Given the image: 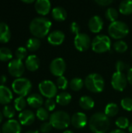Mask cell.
I'll return each mask as SVG.
<instances>
[{"label": "cell", "instance_id": "1", "mask_svg": "<svg viewBox=\"0 0 132 133\" xmlns=\"http://www.w3.org/2000/svg\"><path fill=\"white\" fill-rule=\"evenodd\" d=\"M51 27V22L45 17H36L33 19L29 26L31 34L39 39L48 35Z\"/></svg>", "mask_w": 132, "mask_h": 133}, {"label": "cell", "instance_id": "2", "mask_svg": "<svg viewBox=\"0 0 132 133\" xmlns=\"http://www.w3.org/2000/svg\"><path fill=\"white\" fill-rule=\"evenodd\" d=\"M110 125L109 118L103 112L94 113L89 120V127L93 133H106Z\"/></svg>", "mask_w": 132, "mask_h": 133}, {"label": "cell", "instance_id": "3", "mask_svg": "<svg viewBox=\"0 0 132 133\" xmlns=\"http://www.w3.org/2000/svg\"><path fill=\"white\" fill-rule=\"evenodd\" d=\"M85 87L86 89L94 94L101 93L105 87V82L103 77L99 73H90L84 80Z\"/></svg>", "mask_w": 132, "mask_h": 133}, {"label": "cell", "instance_id": "4", "mask_svg": "<svg viewBox=\"0 0 132 133\" xmlns=\"http://www.w3.org/2000/svg\"><path fill=\"white\" fill-rule=\"evenodd\" d=\"M49 122L53 128L62 130L67 129L71 124V117L64 111H56L50 115Z\"/></svg>", "mask_w": 132, "mask_h": 133}, {"label": "cell", "instance_id": "5", "mask_svg": "<svg viewBox=\"0 0 132 133\" xmlns=\"http://www.w3.org/2000/svg\"><path fill=\"white\" fill-rule=\"evenodd\" d=\"M108 33L112 38L119 41L128 34L129 27L126 23L121 20H117L110 23L108 26Z\"/></svg>", "mask_w": 132, "mask_h": 133}, {"label": "cell", "instance_id": "6", "mask_svg": "<svg viewBox=\"0 0 132 133\" xmlns=\"http://www.w3.org/2000/svg\"><path fill=\"white\" fill-rule=\"evenodd\" d=\"M12 89L15 94L19 95V97L27 96L32 89V83L30 79L20 77L16 79L12 83Z\"/></svg>", "mask_w": 132, "mask_h": 133}, {"label": "cell", "instance_id": "7", "mask_svg": "<svg viewBox=\"0 0 132 133\" xmlns=\"http://www.w3.org/2000/svg\"><path fill=\"white\" fill-rule=\"evenodd\" d=\"M111 47L110 38L105 34H99L92 41L91 48L96 53H104L108 51Z\"/></svg>", "mask_w": 132, "mask_h": 133}, {"label": "cell", "instance_id": "8", "mask_svg": "<svg viewBox=\"0 0 132 133\" xmlns=\"http://www.w3.org/2000/svg\"><path fill=\"white\" fill-rule=\"evenodd\" d=\"M38 89L41 95L47 97V99H53L57 96V85L51 80L46 79L41 81L38 85Z\"/></svg>", "mask_w": 132, "mask_h": 133}, {"label": "cell", "instance_id": "9", "mask_svg": "<svg viewBox=\"0 0 132 133\" xmlns=\"http://www.w3.org/2000/svg\"><path fill=\"white\" fill-rule=\"evenodd\" d=\"M92 44L89 36L86 33H80L74 38V45L79 51H87Z\"/></svg>", "mask_w": 132, "mask_h": 133}, {"label": "cell", "instance_id": "10", "mask_svg": "<svg viewBox=\"0 0 132 133\" xmlns=\"http://www.w3.org/2000/svg\"><path fill=\"white\" fill-rule=\"evenodd\" d=\"M128 79L127 76L124 74V72H115L111 79V85L113 88L117 91H124L127 87L128 84Z\"/></svg>", "mask_w": 132, "mask_h": 133}, {"label": "cell", "instance_id": "11", "mask_svg": "<svg viewBox=\"0 0 132 133\" xmlns=\"http://www.w3.org/2000/svg\"><path fill=\"white\" fill-rule=\"evenodd\" d=\"M66 70V63L62 58H55L50 64L51 73L57 77L62 76Z\"/></svg>", "mask_w": 132, "mask_h": 133}, {"label": "cell", "instance_id": "12", "mask_svg": "<svg viewBox=\"0 0 132 133\" xmlns=\"http://www.w3.org/2000/svg\"><path fill=\"white\" fill-rule=\"evenodd\" d=\"M8 71L10 75L17 78H20L24 73L25 66L22 61L19 59H12L8 64Z\"/></svg>", "mask_w": 132, "mask_h": 133}, {"label": "cell", "instance_id": "13", "mask_svg": "<svg viewBox=\"0 0 132 133\" xmlns=\"http://www.w3.org/2000/svg\"><path fill=\"white\" fill-rule=\"evenodd\" d=\"M87 116L85 113L76 112L71 118V124L75 129H83L87 125Z\"/></svg>", "mask_w": 132, "mask_h": 133}, {"label": "cell", "instance_id": "14", "mask_svg": "<svg viewBox=\"0 0 132 133\" xmlns=\"http://www.w3.org/2000/svg\"><path fill=\"white\" fill-rule=\"evenodd\" d=\"M21 130V124L15 119L6 121L2 127V133H20Z\"/></svg>", "mask_w": 132, "mask_h": 133}, {"label": "cell", "instance_id": "15", "mask_svg": "<svg viewBox=\"0 0 132 133\" xmlns=\"http://www.w3.org/2000/svg\"><path fill=\"white\" fill-rule=\"evenodd\" d=\"M88 26L92 33H100L103 27V20L100 16L95 15L89 19L88 22Z\"/></svg>", "mask_w": 132, "mask_h": 133}, {"label": "cell", "instance_id": "16", "mask_svg": "<svg viewBox=\"0 0 132 133\" xmlns=\"http://www.w3.org/2000/svg\"><path fill=\"white\" fill-rule=\"evenodd\" d=\"M65 38V34L59 30H54L47 35V41L50 44L54 46L61 45Z\"/></svg>", "mask_w": 132, "mask_h": 133}, {"label": "cell", "instance_id": "17", "mask_svg": "<svg viewBox=\"0 0 132 133\" xmlns=\"http://www.w3.org/2000/svg\"><path fill=\"white\" fill-rule=\"evenodd\" d=\"M35 114L30 111V110H24L21 111L18 116L19 118V122L21 124V125L28 126L32 125L35 121Z\"/></svg>", "mask_w": 132, "mask_h": 133}, {"label": "cell", "instance_id": "18", "mask_svg": "<svg viewBox=\"0 0 132 133\" xmlns=\"http://www.w3.org/2000/svg\"><path fill=\"white\" fill-rule=\"evenodd\" d=\"M34 8L38 14L46 16L51 11V3L49 0H37L34 4Z\"/></svg>", "mask_w": 132, "mask_h": 133}, {"label": "cell", "instance_id": "19", "mask_svg": "<svg viewBox=\"0 0 132 133\" xmlns=\"http://www.w3.org/2000/svg\"><path fill=\"white\" fill-rule=\"evenodd\" d=\"M13 96L11 90L4 85H0V104L8 105L12 100Z\"/></svg>", "mask_w": 132, "mask_h": 133}, {"label": "cell", "instance_id": "20", "mask_svg": "<svg viewBox=\"0 0 132 133\" xmlns=\"http://www.w3.org/2000/svg\"><path fill=\"white\" fill-rule=\"evenodd\" d=\"M26 68L30 72L37 71L40 67V59L35 55H30L26 57L25 62Z\"/></svg>", "mask_w": 132, "mask_h": 133}, {"label": "cell", "instance_id": "21", "mask_svg": "<svg viewBox=\"0 0 132 133\" xmlns=\"http://www.w3.org/2000/svg\"><path fill=\"white\" fill-rule=\"evenodd\" d=\"M26 101H27V104L37 109L41 108L42 104H44L43 97L39 94H31L30 95L28 96Z\"/></svg>", "mask_w": 132, "mask_h": 133}, {"label": "cell", "instance_id": "22", "mask_svg": "<svg viewBox=\"0 0 132 133\" xmlns=\"http://www.w3.org/2000/svg\"><path fill=\"white\" fill-rule=\"evenodd\" d=\"M51 16L54 20L61 22L66 19L68 13L63 7L56 6L51 10Z\"/></svg>", "mask_w": 132, "mask_h": 133}, {"label": "cell", "instance_id": "23", "mask_svg": "<svg viewBox=\"0 0 132 133\" xmlns=\"http://www.w3.org/2000/svg\"><path fill=\"white\" fill-rule=\"evenodd\" d=\"M11 38V32L5 23H0V43H7Z\"/></svg>", "mask_w": 132, "mask_h": 133}, {"label": "cell", "instance_id": "24", "mask_svg": "<svg viewBox=\"0 0 132 133\" xmlns=\"http://www.w3.org/2000/svg\"><path fill=\"white\" fill-rule=\"evenodd\" d=\"M79 104L83 110L89 111L94 108L95 102L90 96H82L79 98Z\"/></svg>", "mask_w": 132, "mask_h": 133}, {"label": "cell", "instance_id": "25", "mask_svg": "<svg viewBox=\"0 0 132 133\" xmlns=\"http://www.w3.org/2000/svg\"><path fill=\"white\" fill-rule=\"evenodd\" d=\"M72 95L68 92H61L56 96V103L61 106H66L70 104Z\"/></svg>", "mask_w": 132, "mask_h": 133}, {"label": "cell", "instance_id": "26", "mask_svg": "<svg viewBox=\"0 0 132 133\" xmlns=\"http://www.w3.org/2000/svg\"><path fill=\"white\" fill-rule=\"evenodd\" d=\"M119 12L123 15H131L132 13V0H124L121 2Z\"/></svg>", "mask_w": 132, "mask_h": 133}, {"label": "cell", "instance_id": "27", "mask_svg": "<svg viewBox=\"0 0 132 133\" xmlns=\"http://www.w3.org/2000/svg\"><path fill=\"white\" fill-rule=\"evenodd\" d=\"M118 112H119V107L115 103L107 104L104 110V114L108 118H112V117L116 116Z\"/></svg>", "mask_w": 132, "mask_h": 133}, {"label": "cell", "instance_id": "28", "mask_svg": "<svg viewBox=\"0 0 132 133\" xmlns=\"http://www.w3.org/2000/svg\"><path fill=\"white\" fill-rule=\"evenodd\" d=\"M26 49L30 51H36L40 47V41L37 37H31L27 40L26 43Z\"/></svg>", "mask_w": 132, "mask_h": 133}, {"label": "cell", "instance_id": "29", "mask_svg": "<svg viewBox=\"0 0 132 133\" xmlns=\"http://www.w3.org/2000/svg\"><path fill=\"white\" fill-rule=\"evenodd\" d=\"M84 85H85L84 81L81 78H79V77H75L72 79L69 83V87L73 91L81 90Z\"/></svg>", "mask_w": 132, "mask_h": 133}, {"label": "cell", "instance_id": "30", "mask_svg": "<svg viewBox=\"0 0 132 133\" xmlns=\"http://www.w3.org/2000/svg\"><path fill=\"white\" fill-rule=\"evenodd\" d=\"M27 104L26 100L23 97H18L14 100V108L17 111H23Z\"/></svg>", "mask_w": 132, "mask_h": 133}, {"label": "cell", "instance_id": "31", "mask_svg": "<svg viewBox=\"0 0 132 133\" xmlns=\"http://www.w3.org/2000/svg\"><path fill=\"white\" fill-rule=\"evenodd\" d=\"M118 16H119L118 11L115 8H114V7H109L106 10L105 16L111 23L112 22H114V21H117V18H118Z\"/></svg>", "mask_w": 132, "mask_h": 133}, {"label": "cell", "instance_id": "32", "mask_svg": "<svg viewBox=\"0 0 132 133\" xmlns=\"http://www.w3.org/2000/svg\"><path fill=\"white\" fill-rule=\"evenodd\" d=\"M113 48H114L115 51H117L118 53H124V52L127 51L128 46L125 41H124L122 40H119V41H117L114 43Z\"/></svg>", "mask_w": 132, "mask_h": 133}, {"label": "cell", "instance_id": "33", "mask_svg": "<svg viewBox=\"0 0 132 133\" xmlns=\"http://www.w3.org/2000/svg\"><path fill=\"white\" fill-rule=\"evenodd\" d=\"M12 58V53L11 50L6 47L0 48V61L8 62Z\"/></svg>", "mask_w": 132, "mask_h": 133}, {"label": "cell", "instance_id": "34", "mask_svg": "<svg viewBox=\"0 0 132 133\" xmlns=\"http://www.w3.org/2000/svg\"><path fill=\"white\" fill-rule=\"evenodd\" d=\"M36 117L43 122H46L47 119L50 118V115H49V111L45 108H40L37 110L36 111Z\"/></svg>", "mask_w": 132, "mask_h": 133}, {"label": "cell", "instance_id": "35", "mask_svg": "<svg viewBox=\"0 0 132 133\" xmlns=\"http://www.w3.org/2000/svg\"><path fill=\"white\" fill-rule=\"evenodd\" d=\"M16 109L14 107L8 104V105H5L4 108H3V110H2V115L5 118H8L9 120V119H12L15 115H16Z\"/></svg>", "mask_w": 132, "mask_h": 133}, {"label": "cell", "instance_id": "36", "mask_svg": "<svg viewBox=\"0 0 132 133\" xmlns=\"http://www.w3.org/2000/svg\"><path fill=\"white\" fill-rule=\"evenodd\" d=\"M115 124L117 125V127L119 128V129H125L129 127L130 125V122L128 118L126 117H119L116 119L115 121Z\"/></svg>", "mask_w": 132, "mask_h": 133}, {"label": "cell", "instance_id": "37", "mask_svg": "<svg viewBox=\"0 0 132 133\" xmlns=\"http://www.w3.org/2000/svg\"><path fill=\"white\" fill-rule=\"evenodd\" d=\"M56 85L58 89L65 90L67 89V87L68 86V81L66 77L62 76L58 77L57 81H56Z\"/></svg>", "mask_w": 132, "mask_h": 133}, {"label": "cell", "instance_id": "38", "mask_svg": "<svg viewBox=\"0 0 132 133\" xmlns=\"http://www.w3.org/2000/svg\"><path fill=\"white\" fill-rule=\"evenodd\" d=\"M121 105L123 109L127 111H132V98L124 97L121 101Z\"/></svg>", "mask_w": 132, "mask_h": 133}, {"label": "cell", "instance_id": "39", "mask_svg": "<svg viewBox=\"0 0 132 133\" xmlns=\"http://www.w3.org/2000/svg\"><path fill=\"white\" fill-rule=\"evenodd\" d=\"M15 55H16V59L22 61L23 59L26 58L27 55V49L24 47H19L16 51Z\"/></svg>", "mask_w": 132, "mask_h": 133}, {"label": "cell", "instance_id": "40", "mask_svg": "<svg viewBox=\"0 0 132 133\" xmlns=\"http://www.w3.org/2000/svg\"><path fill=\"white\" fill-rule=\"evenodd\" d=\"M56 107V101L54 99H47L44 102V108L48 111H53Z\"/></svg>", "mask_w": 132, "mask_h": 133}, {"label": "cell", "instance_id": "41", "mask_svg": "<svg viewBox=\"0 0 132 133\" xmlns=\"http://www.w3.org/2000/svg\"><path fill=\"white\" fill-rule=\"evenodd\" d=\"M52 125L49 122H44L40 127V131L42 133H49L52 129Z\"/></svg>", "mask_w": 132, "mask_h": 133}, {"label": "cell", "instance_id": "42", "mask_svg": "<svg viewBox=\"0 0 132 133\" xmlns=\"http://www.w3.org/2000/svg\"><path fill=\"white\" fill-rule=\"evenodd\" d=\"M115 67H116V72H123L126 69H128V65L124 62H123L121 60H118L116 62Z\"/></svg>", "mask_w": 132, "mask_h": 133}, {"label": "cell", "instance_id": "43", "mask_svg": "<svg viewBox=\"0 0 132 133\" xmlns=\"http://www.w3.org/2000/svg\"><path fill=\"white\" fill-rule=\"evenodd\" d=\"M70 30L72 34H75L76 36L79 34H80V26L76 22H72L70 25Z\"/></svg>", "mask_w": 132, "mask_h": 133}, {"label": "cell", "instance_id": "44", "mask_svg": "<svg viewBox=\"0 0 132 133\" xmlns=\"http://www.w3.org/2000/svg\"><path fill=\"white\" fill-rule=\"evenodd\" d=\"M95 2L100 6H108L111 5L114 2V1L113 0H96Z\"/></svg>", "mask_w": 132, "mask_h": 133}, {"label": "cell", "instance_id": "45", "mask_svg": "<svg viewBox=\"0 0 132 133\" xmlns=\"http://www.w3.org/2000/svg\"><path fill=\"white\" fill-rule=\"evenodd\" d=\"M127 79H128V82L132 85V68H130L128 70V73H127Z\"/></svg>", "mask_w": 132, "mask_h": 133}, {"label": "cell", "instance_id": "46", "mask_svg": "<svg viewBox=\"0 0 132 133\" xmlns=\"http://www.w3.org/2000/svg\"><path fill=\"white\" fill-rule=\"evenodd\" d=\"M6 80H7V77L5 75H2L0 76V84L1 85H4V83L6 82Z\"/></svg>", "mask_w": 132, "mask_h": 133}, {"label": "cell", "instance_id": "47", "mask_svg": "<svg viewBox=\"0 0 132 133\" xmlns=\"http://www.w3.org/2000/svg\"><path fill=\"white\" fill-rule=\"evenodd\" d=\"M110 133H126L124 131H123V130H121V129H114V130H113V131H111Z\"/></svg>", "mask_w": 132, "mask_h": 133}, {"label": "cell", "instance_id": "48", "mask_svg": "<svg viewBox=\"0 0 132 133\" xmlns=\"http://www.w3.org/2000/svg\"><path fill=\"white\" fill-rule=\"evenodd\" d=\"M22 2L24 3H33V2H34L33 0H22Z\"/></svg>", "mask_w": 132, "mask_h": 133}, {"label": "cell", "instance_id": "49", "mask_svg": "<svg viewBox=\"0 0 132 133\" xmlns=\"http://www.w3.org/2000/svg\"><path fill=\"white\" fill-rule=\"evenodd\" d=\"M2 119H3V115H2V112L0 111V124L2 122Z\"/></svg>", "mask_w": 132, "mask_h": 133}, {"label": "cell", "instance_id": "50", "mask_svg": "<svg viewBox=\"0 0 132 133\" xmlns=\"http://www.w3.org/2000/svg\"><path fill=\"white\" fill-rule=\"evenodd\" d=\"M128 131H129V132L132 133V123L131 124H130V125H129V127H128Z\"/></svg>", "mask_w": 132, "mask_h": 133}, {"label": "cell", "instance_id": "51", "mask_svg": "<svg viewBox=\"0 0 132 133\" xmlns=\"http://www.w3.org/2000/svg\"><path fill=\"white\" fill-rule=\"evenodd\" d=\"M25 133H39L38 132V131H33V130H30V131H28V132H26Z\"/></svg>", "mask_w": 132, "mask_h": 133}, {"label": "cell", "instance_id": "52", "mask_svg": "<svg viewBox=\"0 0 132 133\" xmlns=\"http://www.w3.org/2000/svg\"><path fill=\"white\" fill-rule=\"evenodd\" d=\"M63 133H74L72 131H71V130H65V132Z\"/></svg>", "mask_w": 132, "mask_h": 133}, {"label": "cell", "instance_id": "53", "mask_svg": "<svg viewBox=\"0 0 132 133\" xmlns=\"http://www.w3.org/2000/svg\"><path fill=\"white\" fill-rule=\"evenodd\" d=\"M131 56H132V50H131Z\"/></svg>", "mask_w": 132, "mask_h": 133}, {"label": "cell", "instance_id": "54", "mask_svg": "<svg viewBox=\"0 0 132 133\" xmlns=\"http://www.w3.org/2000/svg\"><path fill=\"white\" fill-rule=\"evenodd\" d=\"M0 133H1V131H0Z\"/></svg>", "mask_w": 132, "mask_h": 133}]
</instances>
